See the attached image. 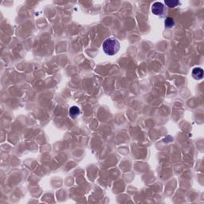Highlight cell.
<instances>
[{"label":"cell","instance_id":"7a4b0ae2","mask_svg":"<svg viewBox=\"0 0 204 204\" xmlns=\"http://www.w3.org/2000/svg\"><path fill=\"white\" fill-rule=\"evenodd\" d=\"M152 13L156 15H163L164 12H165V7L163 6L162 3L160 2H156V3H153L152 7Z\"/></svg>","mask_w":204,"mask_h":204},{"label":"cell","instance_id":"5b68a950","mask_svg":"<svg viewBox=\"0 0 204 204\" xmlns=\"http://www.w3.org/2000/svg\"><path fill=\"white\" fill-rule=\"evenodd\" d=\"M174 26H175V22H174V19L172 18H166L165 20V26L168 27V28H172Z\"/></svg>","mask_w":204,"mask_h":204},{"label":"cell","instance_id":"3957f363","mask_svg":"<svg viewBox=\"0 0 204 204\" xmlns=\"http://www.w3.org/2000/svg\"><path fill=\"white\" fill-rule=\"evenodd\" d=\"M192 76L194 77L195 79L196 80H200L203 78V70L201 69V68H194L193 70H192Z\"/></svg>","mask_w":204,"mask_h":204},{"label":"cell","instance_id":"6da1fadb","mask_svg":"<svg viewBox=\"0 0 204 204\" xmlns=\"http://www.w3.org/2000/svg\"><path fill=\"white\" fill-rule=\"evenodd\" d=\"M120 48V42L117 39L114 38H108L103 43V50L105 51V53L110 56L117 54Z\"/></svg>","mask_w":204,"mask_h":204},{"label":"cell","instance_id":"277c9868","mask_svg":"<svg viewBox=\"0 0 204 204\" xmlns=\"http://www.w3.org/2000/svg\"><path fill=\"white\" fill-rule=\"evenodd\" d=\"M69 117L73 119L76 118L78 115L80 114V109H78V107L76 106H72L70 109H69Z\"/></svg>","mask_w":204,"mask_h":204},{"label":"cell","instance_id":"8992f818","mask_svg":"<svg viewBox=\"0 0 204 204\" xmlns=\"http://www.w3.org/2000/svg\"><path fill=\"white\" fill-rule=\"evenodd\" d=\"M165 4L169 7H176L179 4V1H165Z\"/></svg>","mask_w":204,"mask_h":204}]
</instances>
